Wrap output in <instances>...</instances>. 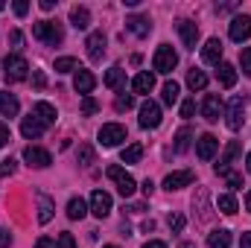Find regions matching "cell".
<instances>
[{"label":"cell","instance_id":"1","mask_svg":"<svg viewBox=\"0 0 251 248\" xmlns=\"http://www.w3.org/2000/svg\"><path fill=\"white\" fill-rule=\"evenodd\" d=\"M32 35H35L41 44H47V47L62 44V38H64L59 21H35V24H32Z\"/></svg>","mask_w":251,"mask_h":248},{"label":"cell","instance_id":"2","mask_svg":"<svg viewBox=\"0 0 251 248\" xmlns=\"http://www.w3.org/2000/svg\"><path fill=\"white\" fill-rule=\"evenodd\" d=\"M29 76V64L24 56H6V62H3V79L9 82V85H15V82H24Z\"/></svg>","mask_w":251,"mask_h":248},{"label":"cell","instance_id":"3","mask_svg":"<svg viewBox=\"0 0 251 248\" xmlns=\"http://www.w3.org/2000/svg\"><path fill=\"white\" fill-rule=\"evenodd\" d=\"M105 173H108V178H111V181L117 184V193H120L123 198H128V196H131V193L137 190V181H134V178H131V175L126 173L123 167H117V164H114V167H108Z\"/></svg>","mask_w":251,"mask_h":248},{"label":"cell","instance_id":"4","mask_svg":"<svg viewBox=\"0 0 251 248\" xmlns=\"http://www.w3.org/2000/svg\"><path fill=\"white\" fill-rule=\"evenodd\" d=\"M155 70L158 73H173L176 70V64H178V56H176V50L170 47V44H161L158 50H155Z\"/></svg>","mask_w":251,"mask_h":248},{"label":"cell","instance_id":"5","mask_svg":"<svg viewBox=\"0 0 251 248\" xmlns=\"http://www.w3.org/2000/svg\"><path fill=\"white\" fill-rule=\"evenodd\" d=\"M100 146H105V149H111V146H120L126 140V125L120 123H108V125H102L100 128Z\"/></svg>","mask_w":251,"mask_h":248},{"label":"cell","instance_id":"6","mask_svg":"<svg viewBox=\"0 0 251 248\" xmlns=\"http://www.w3.org/2000/svg\"><path fill=\"white\" fill-rule=\"evenodd\" d=\"M228 35H231V41H237V44L249 41L251 38V15H237V18L231 21V26H228Z\"/></svg>","mask_w":251,"mask_h":248},{"label":"cell","instance_id":"7","mask_svg":"<svg viewBox=\"0 0 251 248\" xmlns=\"http://www.w3.org/2000/svg\"><path fill=\"white\" fill-rule=\"evenodd\" d=\"M91 213H94L97 219H105V216L111 213V196H108L105 190H94V193H91Z\"/></svg>","mask_w":251,"mask_h":248},{"label":"cell","instance_id":"8","mask_svg":"<svg viewBox=\"0 0 251 248\" xmlns=\"http://www.w3.org/2000/svg\"><path fill=\"white\" fill-rule=\"evenodd\" d=\"M140 125H143V128H158V125H161V105H158V102L146 99V102L140 105Z\"/></svg>","mask_w":251,"mask_h":248},{"label":"cell","instance_id":"9","mask_svg":"<svg viewBox=\"0 0 251 248\" xmlns=\"http://www.w3.org/2000/svg\"><path fill=\"white\" fill-rule=\"evenodd\" d=\"M24 161H26L29 167H38V170H44V167H50V164H53L50 152H47V149H41V146H26V149H24Z\"/></svg>","mask_w":251,"mask_h":248},{"label":"cell","instance_id":"10","mask_svg":"<svg viewBox=\"0 0 251 248\" xmlns=\"http://www.w3.org/2000/svg\"><path fill=\"white\" fill-rule=\"evenodd\" d=\"M85 47H88L91 62H100V59L105 56V32H102V29L91 32V35H88V41H85Z\"/></svg>","mask_w":251,"mask_h":248},{"label":"cell","instance_id":"11","mask_svg":"<svg viewBox=\"0 0 251 248\" xmlns=\"http://www.w3.org/2000/svg\"><path fill=\"white\" fill-rule=\"evenodd\" d=\"M176 29H178V35H181V41H184V47L187 50H196V41H199V26L187 21V18H181L178 24H176Z\"/></svg>","mask_w":251,"mask_h":248},{"label":"cell","instance_id":"12","mask_svg":"<svg viewBox=\"0 0 251 248\" xmlns=\"http://www.w3.org/2000/svg\"><path fill=\"white\" fill-rule=\"evenodd\" d=\"M228 128L231 131H240L243 123H246V117H243V97H234L231 102H228Z\"/></svg>","mask_w":251,"mask_h":248},{"label":"cell","instance_id":"13","mask_svg":"<svg viewBox=\"0 0 251 248\" xmlns=\"http://www.w3.org/2000/svg\"><path fill=\"white\" fill-rule=\"evenodd\" d=\"M126 29L134 32L137 38H146V35L152 32V21H149L146 15H131V18H126Z\"/></svg>","mask_w":251,"mask_h":248},{"label":"cell","instance_id":"14","mask_svg":"<svg viewBox=\"0 0 251 248\" xmlns=\"http://www.w3.org/2000/svg\"><path fill=\"white\" fill-rule=\"evenodd\" d=\"M219 114H222V99H219L216 94H207L204 102H201V117H204L207 123H216Z\"/></svg>","mask_w":251,"mask_h":248},{"label":"cell","instance_id":"15","mask_svg":"<svg viewBox=\"0 0 251 248\" xmlns=\"http://www.w3.org/2000/svg\"><path fill=\"white\" fill-rule=\"evenodd\" d=\"M216 149H219V140H216L213 134H201V137L196 140V155H199L201 161H210V158L216 155Z\"/></svg>","mask_w":251,"mask_h":248},{"label":"cell","instance_id":"16","mask_svg":"<svg viewBox=\"0 0 251 248\" xmlns=\"http://www.w3.org/2000/svg\"><path fill=\"white\" fill-rule=\"evenodd\" d=\"M240 140H231L228 146H225V152H222V158H219V164H216V175H228V170H231V161L240 155Z\"/></svg>","mask_w":251,"mask_h":248},{"label":"cell","instance_id":"17","mask_svg":"<svg viewBox=\"0 0 251 248\" xmlns=\"http://www.w3.org/2000/svg\"><path fill=\"white\" fill-rule=\"evenodd\" d=\"M222 41L219 38H207V44L201 47V62L204 64H222Z\"/></svg>","mask_w":251,"mask_h":248},{"label":"cell","instance_id":"18","mask_svg":"<svg viewBox=\"0 0 251 248\" xmlns=\"http://www.w3.org/2000/svg\"><path fill=\"white\" fill-rule=\"evenodd\" d=\"M193 170H178V173H170L167 178H164V187L173 193V190H181V187H190L193 184Z\"/></svg>","mask_w":251,"mask_h":248},{"label":"cell","instance_id":"19","mask_svg":"<svg viewBox=\"0 0 251 248\" xmlns=\"http://www.w3.org/2000/svg\"><path fill=\"white\" fill-rule=\"evenodd\" d=\"M44 128H47V125L41 123L35 114H29V117H24V123H21V134H24L26 140H35V137L44 134Z\"/></svg>","mask_w":251,"mask_h":248},{"label":"cell","instance_id":"20","mask_svg":"<svg viewBox=\"0 0 251 248\" xmlns=\"http://www.w3.org/2000/svg\"><path fill=\"white\" fill-rule=\"evenodd\" d=\"M94 85H97V76H94L91 70L79 67V70H76V79H73V88H76L79 94H91V91H94Z\"/></svg>","mask_w":251,"mask_h":248},{"label":"cell","instance_id":"21","mask_svg":"<svg viewBox=\"0 0 251 248\" xmlns=\"http://www.w3.org/2000/svg\"><path fill=\"white\" fill-rule=\"evenodd\" d=\"M131 88H134V94H149V91L155 88V73H149V70H140V73L131 79Z\"/></svg>","mask_w":251,"mask_h":248},{"label":"cell","instance_id":"22","mask_svg":"<svg viewBox=\"0 0 251 248\" xmlns=\"http://www.w3.org/2000/svg\"><path fill=\"white\" fill-rule=\"evenodd\" d=\"M18 111H21L18 97H15V94H9V91H0V114H3V117H15Z\"/></svg>","mask_w":251,"mask_h":248},{"label":"cell","instance_id":"23","mask_svg":"<svg viewBox=\"0 0 251 248\" xmlns=\"http://www.w3.org/2000/svg\"><path fill=\"white\" fill-rule=\"evenodd\" d=\"M32 114H35V117H38L44 125H53V123H56V108H53L50 102H35Z\"/></svg>","mask_w":251,"mask_h":248},{"label":"cell","instance_id":"24","mask_svg":"<svg viewBox=\"0 0 251 248\" xmlns=\"http://www.w3.org/2000/svg\"><path fill=\"white\" fill-rule=\"evenodd\" d=\"M70 24H73L76 29H88V24H91V12H88L85 6H73V9H70Z\"/></svg>","mask_w":251,"mask_h":248},{"label":"cell","instance_id":"25","mask_svg":"<svg viewBox=\"0 0 251 248\" xmlns=\"http://www.w3.org/2000/svg\"><path fill=\"white\" fill-rule=\"evenodd\" d=\"M50 219H53V198L44 196V193H38V222L47 225Z\"/></svg>","mask_w":251,"mask_h":248},{"label":"cell","instance_id":"26","mask_svg":"<svg viewBox=\"0 0 251 248\" xmlns=\"http://www.w3.org/2000/svg\"><path fill=\"white\" fill-rule=\"evenodd\" d=\"M219 85L222 88H234L237 85V67L234 64H228V62L219 64Z\"/></svg>","mask_w":251,"mask_h":248},{"label":"cell","instance_id":"27","mask_svg":"<svg viewBox=\"0 0 251 248\" xmlns=\"http://www.w3.org/2000/svg\"><path fill=\"white\" fill-rule=\"evenodd\" d=\"M105 85L111 88V91H120L126 85V70L123 67H111V70H105Z\"/></svg>","mask_w":251,"mask_h":248},{"label":"cell","instance_id":"28","mask_svg":"<svg viewBox=\"0 0 251 248\" xmlns=\"http://www.w3.org/2000/svg\"><path fill=\"white\" fill-rule=\"evenodd\" d=\"M187 85H190V91H204L207 88V73L199 70V67L187 70Z\"/></svg>","mask_w":251,"mask_h":248},{"label":"cell","instance_id":"29","mask_svg":"<svg viewBox=\"0 0 251 248\" xmlns=\"http://www.w3.org/2000/svg\"><path fill=\"white\" fill-rule=\"evenodd\" d=\"M85 213H88V204H85V198L73 196V198L67 201V216H70V219H85Z\"/></svg>","mask_w":251,"mask_h":248},{"label":"cell","instance_id":"30","mask_svg":"<svg viewBox=\"0 0 251 248\" xmlns=\"http://www.w3.org/2000/svg\"><path fill=\"white\" fill-rule=\"evenodd\" d=\"M207 246H210V248H228V246H231V231H225V228L213 231V234L207 237Z\"/></svg>","mask_w":251,"mask_h":248},{"label":"cell","instance_id":"31","mask_svg":"<svg viewBox=\"0 0 251 248\" xmlns=\"http://www.w3.org/2000/svg\"><path fill=\"white\" fill-rule=\"evenodd\" d=\"M190 143H193V131H190L187 125H184V128H178V131H176V146H173V149L181 155V152H187V149H190Z\"/></svg>","mask_w":251,"mask_h":248},{"label":"cell","instance_id":"32","mask_svg":"<svg viewBox=\"0 0 251 248\" xmlns=\"http://www.w3.org/2000/svg\"><path fill=\"white\" fill-rule=\"evenodd\" d=\"M143 158V146L140 143H131V146H126L123 152H120V161L123 164H137Z\"/></svg>","mask_w":251,"mask_h":248},{"label":"cell","instance_id":"33","mask_svg":"<svg viewBox=\"0 0 251 248\" xmlns=\"http://www.w3.org/2000/svg\"><path fill=\"white\" fill-rule=\"evenodd\" d=\"M178 97H181L178 82H167V85H164V102H167V105H176V102H178Z\"/></svg>","mask_w":251,"mask_h":248},{"label":"cell","instance_id":"34","mask_svg":"<svg viewBox=\"0 0 251 248\" xmlns=\"http://www.w3.org/2000/svg\"><path fill=\"white\" fill-rule=\"evenodd\" d=\"M216 207H219L225 216H234V213H237V198H234V196H219V198H216Z\"/></svg>","mask_w":251,"mask_h":248},{"label":"cell","instance_id":"35","mask_svg":"<svg viewBox=\"0 0 251 248\" xmlns=\"http://www.w3.org/2000/svg\"><path fill=\"white\" fill-rule=\"evenodd\" d=\"M76 161H79L82 167H91V164H94V149H91L88 143H82L79 152H76Z\"/></svg>","mask_w":251,"mask_h":248},{"label":"cell","instance_id":"36","mask_svg":"<svg viewBox=\"0 0 251 248\" xmlns=\"http://www.w3.org/2000/svg\"><path fill=\"white\" fill-rule=\"evenodd\" d=\"M167 225H170V231H173V234H181V231H184V225H187V219H184L181 213H170V216H167Z\"/></svg>","mask_w":251,"mask_h":248},{"label":"cell","instance_id":"37","mask_svg":"<svg viewBox=\"0 0 251 248\" xmlns=\"http://www.w3.org/2000/svg\"><path fill=\"white\" fill-rule=\"evenodd\" d=\"M70 70H79L76 59H70V56H64V59H56V73H70Z\"/></svg>","mask_w":251,"mask_h":248},{"label":"cell","instance_id":"38","mask_svg":"<svg viewBox=\"0 0 251 248\" xmlns=\"http://www.w3.org/2000/svg\"><path fill=\"white\" fill-rule=\"evenodd\" d=\"M15 170H18V161H12V158L0 161V178H9V175H15Z\"/></svg>","mask_w":251,"mask_h":248},{"label":"cell","instance_id":"39","mask_svg":"<svg viewBox=\"0 0 251 248\" xmlns=\"http://www.w3.org/2000/svg\"><path fill=\"white\" fill-rule=\"evenodd\" d=\"M100 111V105H97V99H91V97H85L82 99V114L85 117H91V114H97Z\"/></svg>","mask_w":251,"mask_h":248},{"label":"cell","instance_id":"40","mask_svg":"<svg viewBox=\"0 0 251 248\" xmlns=\"http://www.w3.org/2000/svg\"><path fill=\"white\" fill-rule=\"evenodd\" d=\"M131 105H134V99H131L128 94H120V97H117V102H114V108H117V111H128Z\"/></svg>","mask_w":251,"mask_h":248},{"label":"cell","instance_id":"41","mask_svg":"<svg viewBox=\"0 0 251 248\" xmlns=\"http://www.w3.org/2000/svg\"><path fill=\"white\" fill-rule=\"evenodd\" d=\"M193 114H196V99H184V102H181V117L190 120Z\"/></svg>","mask_w":251,"mask_h":248},{"label":"cell","instance_id":"42","mask_svg":"<svg viewBox=\"0 0 251 248\" xmlns=\"http://www.w3.org/2000/svg\"><path fill=\"white\" fill-rule=\"evenodd\" d=\"M240 64H243V70H246V76H251V47H246V50L240 53Z\"/></svg>","mask_w":251,"mask_h":248},{"label":"cell","instance_id":"43","mask_svg":"<svg viewBox=\"0 0 251 248\" xmlns=\"http://www.w3.org/2000/svg\"><path fill=\"white\" fill-rule=\"evenodd\" d=\"M56 248H76V240H73L70 234H59V240H56Z\"/></svg>","mask_w":251,"mask_h":248},{"label":"cell","instance_id":"44","mask_svg":"<svg viewBox=\"0 0 251 248\" xmlns=\"http://www.w3.org/2000/svg\"><path fill=\"white\" fill-rule=\"evenodd\" d=\"M9 140H12V131H9V125L0 123V149H3V146H6Z\"/></svg>","mask_w":251,"mask_h":248},{"label":"cell","instance_id":"45","mask_svg":"<svg viewBox=\"0 0 251 248\" xmlns=\"http://www.w3.org/2000/svg\"><path fill=\"white\" fill-rule=\"evenodd\" d=\"M26 12H29V3H26V0H18V3H15V15H18V18H24Z\"/></svg>","mask_w":251,"mask_h":248},{"label":"cell","instance_id":"46","mask_svg":"<svg viewBox=\"0 0 251 248\" xmlns=\"http://www.w3.org/2000/svg\"><path fill=\"white\" fill-rule=\"evenodd\" d=\"M9 41H12V47H15V50H21V47H24V35H21L18 29H15L12 35H9Z\"/></svg>","mask_w":251,"mask_h":248},{"label":"cell","instance_id":"47","mask_svg":"<svg viewBox=\"0 0 251 248\" xmlns=\"http://www.w3.org/2000/svg\"><path fill=\"white\" fill-rule=\"evenodd\" d=\"M9 246H12V234L6 228H0V248H9Z\"/></svg>","mask_w":251,"mask_h":248},{"label":"cell","instance_id":"48","mask_svg":"<svg viewBox=\"0 0 251 248\" xmlns=\"http://www.w3.org/2000/svg\"><path fill=\"white\" fill-rule=\"evenodd\" d=\"M225 178H228V184L231 187H243V175H240V173H228Z\"/></svg>","mask_w":251,"mask_h":248},{"label":"cell","instance_id":"49","mask_svg":"<svg viewBox=\"0 0 251 248\" xmlns=\"http://www.w3.org/2000/svg\"><path fill=\"white\" fill-rule=\"evenodd\" d=\"M35 248H56V240H50V237H41V240L35 243Z\"/></svg>","mask_w":251,"mask_h":248},{"label":"cell","instance_id":"50","mask_svg":"<svg viewBox=\"0 0 251 248\" xmlns=\"http://www.w3.org/2000/svg\"><path fill=\"white\" fill-rule=\"evenodd\" d=\"M140 190H143V196H152V193H155V184H152V181L146 178V181H143V187H140Z\"/></svg>","mask_w":251,"mask_h":248},{"label":"cell","instance_id":"51","mask_svg":"<svg viewBox=\"0 0 251 248\" xmlns=\"http://www.w3.org/2000/svg\"><path fill=\"white\" fill-rule=\"evenodd\" d=\"M32 82H35V88H44V73L35 70V73H32Z\"/></svg>","mask_w":251,"mask_h":248},{"label":"cell","instance_id":"52","mask_svg":"<svg viewBox=\"0 0 251 248\" xmlns=\"http://www.w3.org/2000/svg\"><path fill=\"white\" fill-rule=\"evenodd\" d=\"M240 248H251V231L243 234V240H240Z\"/></svg>","mask_w":251,"mask_h":248},{"label":"cell","instance_id":"53","mask_svg":"<svg viewBox=\"0 0 251 248\" xmlns=\"http://www.w3.org/2000/svg\"><path fill=\"white\" fill-rule=\"evenodd\" d=\"M143 248H167V246H164L161 240H149V243H146V246H143Z\"/></svg>","mask_w":251,"mask_h":248},{"label":"cell","instance_id":"54","mask_svg":"<svg viewBox=\"0 0 251 248\" xmlns=\"http://www.w3.org/2000/svg\"><path fill=\"white\" fill-rule=\"evenodd\" d=\"M234 6H237V3H222V6H216V12H231Z\"/></svg>","mask_w":251,"mask_h":248},{"label":"cell","instance_id":"55","mask_svg":"<svg viewBox=\"0 0 251 248\" xmlns=\"http://www.w3.org/2000/svg\"><path fill=\"white\" fill-rule=\"evenodd\" d=\"M143 231H146V234H152V231H155V222H152V219H146V222H143Z\"/></svg>","mask_w":251,"mask_h":248},{"label":"cell","instance_id":"56","mask_svg":"<svg viewBox=\"0 0 251 248\" xmlns=\"http://www.w3.org/2000/svg\"><path fill=\"white\" fill-rule=\"evenodd\" d=\"M53 6H56V3H53V0H41V9H44V12H50V9H53Z\"/></svg>","mask_w":251,"mask_h":248},{"label":"cell","instance_id":"57","mask_svg":"<svg viewBox=\"0 0 251 248\" xmlns=\"http://www.w3.org/2000/svg\"><path fill=\"white\" fill-rule=\"evenodd\" d=\"M246 170H249V175H251V152H249V158H246Z\"/></svg>","mask_w":251,"mask_h":248},{"label":"cell","instance_id":"58","mask_svg":"<svg viewBox=\"0 0 251 248\" xmlns=\"http://www.w3.org/2000/svg\"><path fill=\"white\" fill-rule=\"evenodd\" d=\"M246 207L251 210V190H249V196H246Z\"/></svg>","mask_w":251,"mask_h":248},{"label":"cell","instance_id":"59","mask_svg":"<svg viewBox=\"0 0 251 248\" xmlns=\"http://www.w3.org/2000/svg\"><path fill=\"white\" fill-rule=\"evenodd\" d=\"M181 248H196V246H193V243H181Z\"/></svg>","mask_w":251,"mask_h":248},{"label":"cell","instance_id":"60","mask_svg":"<svg viewBox=\"0 0 251 248\" xmlns=\"http://www.w3.org/2000/svg\"><path fill=\"white\" fill-rule=\"evenodd\" d=\"M3 9H6V3H3V0H0V12H3Z\"/></svg>","mask_w":251,"mask_h":248},{"label":"cell","instance_id":"61","mask_svg":"<svg viewBox=\"0 0 251 248\" xmlns=\"http://www.w3.org/2000/svg\"><path fill=\"white\" fill-rule=\"evenodd\" d=\"M102 248H117V246H102Z\"/></svg>","mask_w":251,"mask_h":248}]
</instances>
